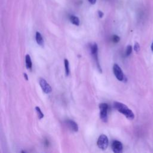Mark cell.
<instances>
[{"label":"cell","mask_w":153,"mask_h":153,"mask_svg":"<svg viewBox=\"0 0 153 153\" xmlns=\"http://www.w3.org/2000/svg\"><path fill=\"white\" fill-rule=\"evenodd\" d=\"M114 108L120 113L123 114L128 120H132L134 118V114L133 111L129 109L125 104L118 102H115L114 103Z\"/></svg>","instance_id":"6da1fadb"},{"label":"cell","mask_w":153,"mask_h":153,"mask_svg":"<svg viewBox=\"0 0 153 153\" xmlns=\"http://www.w3.org/2000/svg\"><path fill=\"white\" fill-rule=\"evenodd\" d=\"M100 117L103 122H107L108 120V105L105 103H102L99 105Z\"/></svg>","instance_id":"7a4b0ae2"},{"label":"cell","mask_w":153,"mask_h":153,"mask_svg":"<svg viewBox=\"0 0 153 153\" xmlns=\"http://www.w3.org/2000/svg\"><path fill=\"white\" fill-rule=\"evenodd\" d=\"M97 145L99 148L105 150L108 146V138L105 134H101L97 140Z\"/></svg>","instance_id":"3957f363"},{"label":"cell","mask_w":153,"mask_h":153,"mask_svg":"<svg viewBox=\"0 0 153 153\" xmlns=\"http://www.w3.org/2000/svg\"><path fill=\"white\" fill-rule=\"evenodd\" d=\"M90 50H91V53L92 54V56H93L96 63L97 64V68L99 69V71H100V72H102V69H101V67L99 65V62L98 60V56H97V52H98V47H97V45L96 43H94L93 44L91 47H90Z\"/></svg>","instance_id":"277c9868"},{"label":"cell","mask_w":153,"mask_h":153,"mask_svg":"<svg viewBox=\"0 0 153 153\" xmlns=\"http://www.w3.org/2000/svg\"><path fill=\"white\" fill-rule=\"evenodd\" d=\"M113 71L114 74L115 76V77L119 80V81H123L124 78V75L123 72V71L121 70V68L117 65L114 64L113 66Z\"/></svg>","instance_id":"5b68a950"},{"label":"cell","mask_w":153,"mask_h":153,"mask_svg":"<svg viewBox=\"0 0 153 153\" xmlns=\"http://www.w3.org/2000/svg\"><path fill=\"white\" fill-rule=\"evenodd\" d=\"M39 85L42 90V91L45 93H50L51 92V88L50 87V85L47 83V82L46 81V80L44 78H39Z\"/></svg>","instance_id":"8992f818"},{"label":"cell","mask_w":153,"mask_h":153,"mask_svg":"<svg viewBox=\"0 0 153 153\" xmlns=\"http://www.w3.org/2000/svg\"><path fill=\"white\" fill-rule=\"evenodd\" d=\"M123 145L118 140H114L112 143V149L115 153H120L123 151Z\"/></svg>","instance_id":"52a82bcc"},{"label":"cell","mask_w":153,"mask_h":153,"mask_svg":"<svg viewBox=\"0 0 153 153\" xmlns=\"http://www.w3.org/2000/svg\"><path fill=\"white\" fill-rule=\"evenodd\" d=\"M66 123H67L68 126H69V127L72 130H73L74 131H77L78 130V126L75 121H74L72 120H68L66 121Z\"/></svg>","instance_id":"ba28073f"},{"label":"cell","mask_w":153,"mask_h":153,"mask_svg":"<svg viewBox=\"0 0 153 153\" xmlns=\"http://www.w3.org/2000/svg\"><path fill=\"white\" fill-rule=\"evenodd\" d=\"M35 38H36V41L37 44L38 45H39L40 46L42 47L44 45V40H43V38H42L41 34L39 32H36Z\"/></svg>","instance_id":"9c48e42d"},{"label":"cell","mask_w":153,"mask_h":153,"mask_svg":"<svg viewBox=\"0 0 153 153\" xmlns=\"http://www.w3.org/2000/svg\"><path fill=\"white\" fill-rule=\"evenodd\" d=\"M69 20L71 22L76 26H79V19L77 16H75L74 15H71L69 17Z\"/></svg>","instance_id":"30bf717a"},{"label":"cell","mask_w":153,"mask_h":153,"mask_svg":"<svg viewBox=\"0 0 153 153\" xmlns=\"http://www.w3.org/2000/svg\"><path fill=\"white\" fill-rule=\"evenodd\" d=\"M25 63H26V66L27 69H30L32 68V61H31L30 56L29 54H26V56L25 57Z\"/></svg>","instance_id":"8fae6325"},{"label":"cell","mask_w":153,"mask_h":153,"mask_svg":"<svg viewBox=\"0 0 153 153\" xmlns=\"http://www.w3.org/2000/svg\"><path fill=\"white\" fill-rule=\"evenodd\" d=\"M64 63H65V73L66 75L68 76L69 75L70 70H69V62L68 60L65 59L64 60Z\"/></svg>","instance_id":"7c38bea8"},{"label":"cell","mask_w":153,"mask_h":153,"mask_svg":"<svg viewBox=\"0 0 153 153\" xmlns=\"http://www.w3.org/2000/svg\"><path fill=\"white\" fill-rule=\"evenodd\" d=\"M35 110L37 112V114H38V118L39 119H42L43 117H44V114L42 112L41 109L39 108V107L38 106H36L35 107Z\"/></svg>","instance_id":"4fadbf2b"},{"label":"cell","mask_w":153,"mask_h":153,"mask_svg":"<svg viewBox=\"0 0 153 153\" xmlns=\"http://www.w3.org/2000/svg\"><path fill=\"white\" fill-rule=\"evenodd\" d=\"M132 52V47L131 45H128L127 47V48H126V56H128L130 55V54Z\"/></svg>","instance_id":"5bb4252c"},{"label":"cell","mask_w":153,"mask_h":153,"mask_svg":"<svg viewBox=\"0 0 153 153\" xmlns=\"http://www.w3.org/2000/svg\"><path fill=\"white\" fill-rule=\"evenodd\" d=\"M120 37H119L118 35H113L112 37V41H113L114 42H115V43L118 42L119 41H120Z\"/></svg>","instance_id":"9a60e30c"},{"label":"cell","mask_w":153,"mask_h":153,"mask_svg":"<svg viewBox=\"0 0 153 153\" xmlns=\"http://www.w3.org/2000/svg\"><path fill=\"white\" fill-rule=\"evenodd\" d=\"M134 50L136 53H138L140 50V45H139V43L137 42H136L134 45Z\"/></svg>","instance_id":"2e32d148"},{"label":"cell","mask_w":153,"mask_h":153,"mask_svg":"<svg viewBox=\"0 0 153 153\" xmlns=\"http://www.w3.org/2000/svg\"><path fill=\"white\" fill-rule=\"evenodd\" d=\"M98 15L100 18H102L103 16V13L101 11H98Z\"/></svg>","instance_id":"e0dca14e"},{"label":"cell","mask_w":153,"mask_h":153,"mask_svg":"<svg viewBox=\"0 0 153 153\" xmlns=\"http://www.w3.org/2000/svg\"><path fill=\"white\" fill-rule=\"evenodd\" d=\"M88 1L91 4H94L96 2V0H88Z\"/></svg>","instance_id":"ac0fdd59"},{"label":"cell","mask_w":153,"mask_h":153,"mask_svg":"<svg viewBox=\"0 0 153 153\" xmlns=\"http://www.w3.org/2000/svg\"><path fill=\"white\" fill-rule=\"evenodd\" d=\"M24 76H25V78H26V80H28V78H27V75L26 73H24Z\"/></svg>","instance_id":"d6986e66"},{"label":"cell","mask_w":153,"mask_h":153,"mask_svg":"<svg viewBox=\"0 0 153 153\" xmlns=\"http://www.w3.org/2000/svg\"><path fill=\"white\" fill-rule=\"evenodd\" d=\"M151 50L153 51V42L151 44Z\"/></svg>","instance_id":"ffe728a7"}]
</instances>
